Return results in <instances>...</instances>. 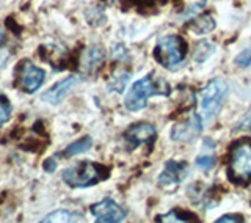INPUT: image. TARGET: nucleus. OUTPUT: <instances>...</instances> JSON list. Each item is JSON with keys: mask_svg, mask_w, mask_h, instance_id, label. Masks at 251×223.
Returning <instances> with one entry per match:
<instances>
[{"mask_svg": "<svg viewBox=\"0 0 251 223\" xmlns=\"http://www.w3.org/2000/svg\"><path fill=\"white\" fill-rule=\"evenodd\" d=\"M108 174L110 170L107 167L91 161H82L63 170L61 179L71 189H85L96 186L98 182L107 179Z\"/></svg>", "mask_w": 251, "mask_h": 223, "instance_id": "nucleus-1", "label": "nucleus"}, {"mask_svg": "<svg viewBox=\"0 0 251 223\" xmlns=\"http://www.w3.org/2000/svg\"><path fill=\"white\" fill-rule=\"evenodd\" d=\"M157 94H168V84L160 79H152L151 74L141 77L133 84L124 98V107L129 112H138L146 107V101Z\"/></svg>", "mask_w": 251, "mask_h": 223, "instance_id": "nucleus-2", "label": "nucleus"}, {"mask_svg": "<svg viewBox=\"0 0 251 223\" xmlns=\"http://www.w3.org/2000/svg\"><path fill=\"white\" fill-rule=\"evenodd\" d=\"M227 178L239 186L251 181V139H242L231 146Z\"/></svg>", "mask_w": 251, "mask_h": 223, "instance_id": "nucleus-3", "label": "nucleus"}, {"mask_svg": "<svg viewBox=\"0 0 251 223\" xmlns=\"http://www.w3.org/2000/svg\"><path fill=\"white\" fill-rule=\"evenodd\" d=\"M187 54V44L180 36L177 35H167L162 36L157 41L152 57L159 65L165 68L176 66L179 63H182Z\"/></svg>", "mask_w": 251, "mask_h": 223, "instance_id": "nucleus-4", "label": "nucleus"}, {"mask_svg": "<svg viewBox=\"0 0 251 223\" xmlns=\"http://www.w3.org/2000/svg\"><path fill=\"white\" fill-rule=\"evenodd\" d=\"M46 81V71L33 65L28 58H22L13 69V85L18 90L33 94L43 86Z\"/></svg>", "mask_w": 251, "mask_h": 223, "instance_id": "nucleus-5", "label": "nucleus"}, {"mask_svg": "<svg viewBox=\"0 0 251 223\" xmlns=\"http://www.w3.org/2000/svg\"><path fill=\"white\" fill-rule=\"evenodd\" d=\"M227 93V85L222 79H214L210 81L204 90L201 91V99H200V110H201V116L202 118H212L218 109L222 107V102Z\"/></svg>", "mask_w": 251, "mask_h": 223, "instance_id": "nucleus-6", "label": "nucleus"}, {"mask_svg": "<svg viewBox=\"0 0 251 223\" xmlns=\"http://www.w3.org/2000/svg\"><path fill=\"white\" fill-rule=\"evenodd\" d=\"M90 212L98 222H105V223L121 222L127 216V212H126L118 203H115L112 198H104V200L91 204Z\"/></svg>", "mask_w": 251, "mask_h": 223, "instance_id": "nucleus-7", "label": "nucleus"}, {"mask_svg": "<svg viewBox=\"0 0 251 223\" xmlns=\"http://www.w3.org/2000/svg\"><path fill=\"white\" fill-rule=\"evenodd\" d=\"M155 139V126L151 123L141 121L132 124L127 131L124 132V140L127 143V149L132 151L143 143L152 141Z\"/></svg>", "mask_w": 251, "mask_h": 223, "instance_id": "nucleus-8", "label": "nucleus"}, {"mask_svg": "<svg viewBox=\"0 0 251 223\" xmlns=\"http://www.w3.org/2000/svg\"><path fill=\"white\" fill-rule=\"evenodd\" d=\"M78 82H80V79H78L77 76H68L65 79H61V81L53 84L49 90H46L41 94V101L47 102V104L57 106L68 96V94L71 93V90H73Z\"/></svg>", "mask_w": 251, "mask_h": 223, "instance_id": "nucleus-9", "label": "nucleus"}, {"mask_svg": "<svg viewBox=\"0 0 251 223\" xmlns=\"http://www.w3.org/2000/svg\"><path fill=\"white\" fill-rule=\"evenodd\" d=\"M202 129L201 116L200 115H192L188 116L185 121L176 124L171 131V139L175 141H190L195 139Z\"/></svg>", "mask_w": 251, "mask_h": 223, "instance_id": "nucleus-10", "label": "nucleus"}, {"mask_svg": "<svg viewBox=\"0 0 251 223\" xmlns=\"http://www.w3.org/2000/svg\"><path fill=\"white\" fill-rule=\"evenodd\" d=\"M187 167L185 164H179L176 161H168L165 168L159 176V186L163 189H175L185 178Z\"/></svg>", "mask_w": 251, "mask_h": 223, "instance_id": "nucleus-11", "label": "nucleus"}, {"mask_svg": "<svg viewBox=\"0 0 251 223\" xmlns=\"http://www.w3.org/2000/svg\"><path fill=\"white\" fill-rule=\"evenodd\" d=\"M215 28V21L210 14H200L192 19L190 22V30L196 35H206L210 33Z\"/></svg>", "mask_w": 251, "mask_h": 223, "instance_id": "nucleus-12", "label": "nucleus"}, {"mask_svg": "<svg viewBox=\"0 0 251 223\" xmlns=\"http://www.w3.org/2000/svg\"><path fill=\"white\" fill-rule=\"evenodd\" d=\"M82 220L83 217L80 212L69 211V209H57L47 214L41 222L47 223V222H82Z\"/></svg>", "mask_w": 251, "mask_h": 223, "instance_id": "nucleus-13", "label": "nucleus"}, {"mask_svg": "<svg viewBox=\"0 0 251 223\" xmlns=\"http://www.w3.org/2000/svg\"><path fill=\"white\" fill-rule=\"evenodd\" d=\"M91 146H93V139L90 137V135H85V137L78 139V140L71 143V145H68L65 148V151L61 153V156L63 157H74L77 154H82V153H85V151H88Z\"/></svg>", "mask_w": 251, "mask_h": 223, "instance_id": "nucleus-14", "label": "nucleus"}, {"mask_svg": "<svg viewBox=\"0 0 251 223\" xmlns=\"http://www.w3.org/2000/svg\"><path fill=\"white\" fill-rule=\"evenodd\" d=\"M214 52H215V46L210 44L207 39H202V41H200L198 44L195 46L193 60L198 61V63H202V61H206Z\"/></svg>", "mask_w": 251, "mask_h": 223, "instance_id": "nucleus-15", "label": "nucleus"}, {"mask_svg": "<svg viewBox=\"0 0 251 223\" xmlns=\"http://www.w3.org/2000/svg\"><path fill=\"white\" fill-rule=\"evenodd\" d=\"M102 60H104V51H102V47H99V46H93L91 49L86 51L85 66H86V68L98 66Z\"/></svg>", "mask_w": 251, "mask_h": 223, "instance_id": "nucleus-16", "label": "nucleus"}, {"mask_svg": "<svg viewBox=\"0 0 251 223\" xmlns=\"http://www.w3.org/2000/svg\"><path fill=\"white\" fill-rule=\"evenodd\" d=\"M11 113H13V106L10 99H8L3 93H0V126H3L10 121Z\"/></svg>", "mask_w": 251, "mask_h": 223, "instance_id": "nucleus-17", "label": "nucleus"}, {"mask_svg": "<svg viewBox=\"0 0 251 223\" xmlns=\"http://www.w3.org/2000/svg\"><path fill=\"white\" fill-rule=\"evenodd\" d=\"M185 212L182 211H177V209H173L170 211L168 214H165V216L159 217L157 220L159 222H180V223H184V222H198V219L193 217V216H188V217H182Z\"/></svg>", "mask_w": 251, "mask_h": 223, "instance_id": "nucleus-18", "label": "nucleus"}, {"mask_svg": "<svg viewBox=\"0 0 251 223\" xmlns=\"http://www.w3.org/2000/svg\"><path fill=\"white\" fill-rule=\"evenodd\" d=\"M206 5V0H185V10L182 11V16H193L202 10Z\"/></svg>", "mask_w": 251, "mask_h": 223, "instance_id": "nucleus-19", "label": "nucleus"}, {"mask_svg": "<svg viewBox=\"0 0 251 223\" xmlns=\"http://www.w3.org/2000/svg\"><path fill=\"white\" fill-rule=\"evenodd\" d=\"M195 164L198 165V168H201V170H210V168H214V165H215V157L204 154V156L196 157Z\"/></svg>", "mask_w": 251, "mask_h": 223, "instance_id": "nucleus-20", "label": "nucleus"}, {"mask_svg": "<svg viewBox=\"0 0 251 223\" xmlns=\"http://www.w3.org/2000/svg\"><path fill=\"white\" fill-rule=\"evenodd\" d=\"M235 63H237L239 66H248V65H251V51L247 49V51H243L242 54H239L237 57H235Z\"/></svg>", "mask_w": 251, "mask_h": 223, "instance_id": "nucleus-21", "label": "nucleus"}, {"mask_svg": "<svg viewBox=\"0 0 251 223\" xmlns=\"http://www.w3.org/2000/svg\"><path fill=\"white\" fill-rule=\"evenodd\" d=\"M55 168H57V161H55V157H50V159H47V161H44V170L47 173H53Z\"/></svg>", "mask_w": 251, "mask_h": 223, "instance_id": "nucleus-22", "label": "nucleus"}, {"mask_svg": "<svg viewBox=\"0 0 251 223\" xmlns=\"http://www.w3.org/2000/svg\"><path fill=\"white\" fill-rule=\"evenodd\" d=\"M237 129H245V131H251V113L247 115L245 118L242 119V121L239 123Z\"/></svg>", "mask_w": 251, "mask_h": 223, "instance_id": "nucleus-23", "label": "nucleus"}, {"mask_svg": "<svg viewBox=\"0 0 251 223\" xmlns=\"http://www.w3.org/2000/svg\"><path fill=\"white\" fill-rule=\"evenodd\" d=\"M243 219L242 217H234V216H225V217H220L217 222L218 223H226V222H231V223H237V222H242Z\"/></svg>", "mask_w": 251, "mask_h": 223, "instance_id": "nucleus-24", "label": "nucleus"}]
</instances>
